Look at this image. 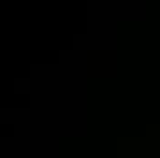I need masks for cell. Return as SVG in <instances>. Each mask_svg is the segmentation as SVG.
I'll return each instance as SVG.
<instances>
[]
</instances>
